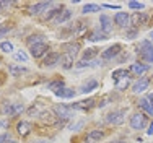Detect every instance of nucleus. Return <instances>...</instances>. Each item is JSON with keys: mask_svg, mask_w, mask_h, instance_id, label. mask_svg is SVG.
Wrapping results in <instances>:
<instances>
[{"mask_svg": "<svg viewBox=\"0 0 153 143\" xmlns=\"http://www.w3.org/2000/svg\"><path fill=\"white\" fill-rule=\"evenodd\" d=\"M126 120V109H117V111H112L106 116V122L111 125H121Z\"/></svg>", "mask_w": 153, "mask_h": 143, "instance_id": "1", "label": "nucleus"}, {"mask_svg": "<svg viewBox=\"0 0 153 143\" xmlns=\"http://www.w3.org/2000/svg\"><path fill=\"white\" fill-rule=\"evenodd\" d=\"M130 127L134 130H142L147 127V117H145L143 112H137L130 117Z\"/></svg>", "mask_w": 153, "mask_h": 143, "instance_id": "2", "label": "nucleus"}, {"mask_svg": "<svg viewBox=\"0 0 153 143\" xmlns=\"http://www.w3.org/2000/svg\"><path fill=\"white\" fill-rule=\"evenodd\" d=\"M54 112H56V116L62 120H68L72 117V107L70 106H65V104H57L56 107H54Z\"/></svg>", "mask_w": 153, "mask_h": 143, "instance_id": "3", "label": "nucleus"}, {"mask_svg": "<svg viewBox=\"0 0 153 143\" xmlns=\"http://www.w3.org/2000/svg\"><path fill=\"white\" fill-rule=\"evenodd\" d=\"M148 20H150V16H148L147 13L137 12V13H134L132 16H130V24H134L135 29H137V26H140V24H147Z\"/></svg>", "mask_w": 153, "mask_h": 143, "instance_id": "4", "label": "nucleus"}, {"mask_svg": "<svg viewBox=\"0 0 153 143\" xmlns=\"http://www.w3.org/2000/svg\"><path fill=\"white\" fill-rule=\"evenodd\" d=\"M121 50H122L121 44H112L111 47H108L106 50H103V59L104 60H111V59H114L116 56H119Z\"/></svg>", "mask_w": 153, "mask_h": 143, "instance_id": "5", "label": "nucleus"}, {"mask_svg": "<svg viewBox=\"0 0 153 143\" xmlns=\"http://www.w3.org/2000/svg\"><path fill=\"white\" fill-rule=\"evenodd\" d=\"M114 23L117 24V26H121V28H129L130 26V16H129V13H126V12L116 13Z\"/></svg>", "mask_w": 153, "mask_h": 143, "instance_id": "6", "label": "nucleus"}, {"mask_svg": "<svg viewBox=\"0 0 153 143\" xmlns=\"http://www.w3.org/2000/svg\"><path fill=\"white\" fill-rule=\"evenodd\" d=\"M59 62H60V54L59 52H49L44 57V60H42V65L47 68H51V67H54V65H57Z\"/></svg>", "mask_w": 153, "mask_h": 143, "instance_id": "7", "label": "nucleus"}, {"mask_svg": "<svg viewBox=\"0 0 153 143\" xmlns=\"http://www.w3.org/2000/svg\"><path fill=\"white\" fill-rule=\"evenodd\" d=\"M100 29L104 34H109V33L112 31V20L108 15H101L100 16Z\"/></svg>", "mask_w": 153, "mask_h": 143, "instance_id": "8", "label": "nucleus"}, {"mask_svg": "<svg viewBox=\"0 0 153 143\" xmlns=\"http://www.w3.org/2000/svg\"><path fill=\"white\" fill-rule=\"evenodd\" d=\"M94 106H96V101H94L93 98H90V99L75 102V104H72V106H70V107H72V109H80V111H88V109L94 107Z\"/></svg>", "mask_w": 153, "mask_h": 143, "instance_id": "9", "label": "nucleus"}, {"mask_svg": "<svg viewBox=\"0 0 153 143\" xmlns=\"http://www.w3.org/2000/svg\"><path fill=\"white\" fill-rule=\"evenodd\" d=\"M47 50H49V46H47L46 42H42V44H36V46H33V47H31V56L34 57V59H39V57L44 56V54H47Z\"/></svg>", "mask_w": 153, "mask_h": 143, "instance_id": "10", "label": "nucleus"}, {"mask_svg": "<svg viewBox=\"0 0 153 143\" xmlns=\"http://www.w3.org/2000/svg\"><path fill=\"white\" fill-rule=\"evenodd\" d=\"M137 50H138V54H140L142 57L150 56V54H153V42L152 41H142L140 44H138Z\"/></svg>", "mask_w": 153, "mask_h": 143, "instance_id": "11", "label": "nucleus"}, {"mask_svg": "<svg viewBox=\"0 0 153 143\" xmlns=\"http://www.w3.org/2000/svg\"><path fill=\"white\" fill-rule=\"evenodd\" d=\"M52 5L51 2H39V3H36V5H33L31 8H30V13L31 15H41L42 12H46L49 7Z\"/></svg>", "mask_w": 153, "mask_h": 143, "instance_id": "12", "label": "nucleus"}, {"mask_svg": "<svg viewBox=\"0 0 153 143\" xmlns=\"http://www.w3.org/2000/svg\"><path fill=\"white\" fill-rule=\"evenodd\" d=\"M148 65H145V64H132L130 65V73H134L135 76H142L143 73H147L148 72Z\"/></svg>", "mask_w": 153, "mask_h": 143, "instance_id": "13", "label": "nucleus"}, {"mask_svg": "<svg viewBox=\"0 0 153 143\" xmlns=\"http://www.w3.org/2000/svg\"><path fill=\"white\" fill-rule=\"evenodd\" d=\"M31 129H33L31 124H30V122H26V120H21V122H18V124H16V132L21 135V137H26V135L31 132Z\"/></svg>", "mask_w": 153, "mask_h": 143, "instance_id": "14", "label": "nucleus"}, {"mask_svg": "<svg viewBox=\"0 0 153 143\" xmlns=\"http://www.w3.org/2000/svg\"><path fill=\"white\" fill-rule=\"evenodd\" d=\"M148 85H150V80L148 78H140L137 83H134L132 91L134 93H142V91H145L148 88Z\"/></svg>", "mask_w": 153, "mask_h": 143, "instance_id": "15", "label": "nucleus"}, {"mask_svg": "<svg viewBox=\"0 0 153 143\" xmlns=\"http://www.w3.org/2000/svg\"><path fill=\"white\" fill-rule=\"evenodd\" d=\"M62 50H64L65 54H70V56L75 57V54L80 50V44L78 42H67L62 46Z\"/></svg>", "mask_w": 153, "mask_h": 143, "instance_id": "16", "label": "nucleus"}, {"mask_svg": "<svg viewBox=\"0 0 153 143\" xmlns=\"http://www.w3.org/2000/svg\"><path fill=\"white\" fill-rule=\"evenodd\" d=\"M60 64H62V67L65 68V70H68V68H72L74 67V56H70V54H62L60 56Z\"/></svg>", "mask_w": 153, "mask_h": 143, "instance_id": "17", "label": "nucleus"}, {"mask_svg": "<svg viewBox=\"0 0 153 143\" xmlns=\"http://www.w3.org/2000/svg\"><path fill=\"white\" fill-rule=\"evenodd\" d=\"M96 88H98V82H96V80H88L85 85H82V88H80V93H83V94L91 93L93 90H96Z\"/></svg>", "mask_w": 153, "mask_h": 143, "instance_id": "18", "label": "nucleus"}, {"mask_svg": "<svg viewBox=\"0 0 153 143\" xmlns=\"http://www.w3.org/2000/svg\"><path fill=\"white\" fill-rule=\"evenodd\" d=\"M70 16H72V12H70V10H62V12L57 15V18L54 20V23H57V24H64L65 21L70 20Z\"/></svg>", "mask_w": 153, "mask_h": 143, "instance_id": "19", "label": "nucleus"}, {"mask_svg": "<svg viewBox=\"0 0 153 143\" xmlns=\"http://www.w3.org/2000/svg\"><path fill=\"white\" fill-rule=\"evenodd\" d=\"M88 39L90 41H93V42H98V41H104V39H108V34H104L101 29H96V31H93L91 34L88 36Z\"/></svg>", "mask_w": 153, "mask_h": 143, "instance_id": "20", "label": "nucleus"}, {"mask_svg": "<svg viewBox=\"0 0 153 143\" xmlns=\"http://www.w3.org/2000/svg\"><path fill=\"white\" fill-rule=\"evenodd\" d=\"M56 96L65 98V99H70V98H75V91L70 90V88H62V90L56 91Z\"/></svg>", "mask_w": 153, "mask_h": 143, "instance_id": "21", "label": "nucleus"}, {"mask_svg": "<svg viewBox=\"0 0 153 143\" xmlns=\"http://www.w3.org/2000/svg\"><path fill=\"white\" fill-rule=\"evenodd\" d=\"M138 107H140V109H143V111L147 112V114H150V116L153 114V106L150 104V102H148L147 98H142V99L138 101Z\"/></svg>", "mask_w": 153, "mask_h": 143, "instance_id": "22", "label": "nucleus"}, {"mask_svg": "<svg viewBox=\"0 0 153 143\" xmlns=\"http://www.w3.org/2000/svg\"><path fill=\"white\" fill-rule=\"evenodd\" d=\"M26 42H28V46H30V47L36 46V44H42V42H44V36H42V34H33V36L28 38Z\"/></svg>", "mask_w": 153, "mask_h": 143, "instance_id": "23", "label": "nucleus"}, {"mask_svg": "<svg viewBox=\"0 0 153 143\" xmlns=\"http://www.w3.org/2000/svg\"><path fill=\"white\" fill-rule=\"evenodd\" d=\"M62 88H65L64 80H54V82L47 83V90H52L54 93H56V91H59V90H62Z\"/></svg>", "mask_w": 153, "mask_h": 143, "instance_id": "24", "label": "nucleus"}, {"mask_svg": "<svg viewBox=\"0 0 153 143\" xmlns=\"http://www.w3.org/2000/svg\"><path fill=\"white\" fill-rule=\"evenodd\" d=\"M111 76H112V80H114V82L117 83V82H121L122 78L129 76V72L124 70V68H119V70H114V72H112V75H111Z\"/></svg>", "mask_w": 153, "mask_h": 143, "instance_id": "25", "label": "nucleus"}, {"mask_svg": "<svg viewBox=\"0 0 153 143\" xmlns=\"http://www.w3.org/2000/svg\"><path fill=\"white\" fill-rule=\"evenodd\" d=\"M8 72H10V75H12V76H20L21 73H26L28 70L25 67H20V65H10Z\"/></svg>", "mask_w": 153, "mask_h": 143, "instance_id": "26", "label": "nucleus"}, {"mask_svg": "<svg viewBox=\"0 0 153 143\" xmlns=\"http://www.w3.org/2000/svg\"><path fill=\"white\" fill-rule=\"evenodd\" d=\"M96 56H98V49H94V47H90V49H86L85 52H83V59H82V60L90 62L91 59H94Z\"/></svg>", "mask_w": 153, "mask_h": 143, "instance_id": "27", "label": "nucleus"}, {"mask_svg": "<svg viewBox=\"0 0 153 143\" xmlns=\"http://www.w3.org/2000/svg\"><path fill=\"white\" fill-rule=\"evenodd\" d=\"M76 68H83V67H98V65H103L101 60H93V62H85V60H80L78 64H75Z\"/></svg>", "mask_w": 153, "mask_h": 143, "instance_id": "28", "label": "nucleus"}, {"mask_svg": "<svg viewBox=\"0 0 153 143\" xmlns=\"http://www.w3.org/2000/svg\"><path fill=\"white\" fill-rule=\"evenodd\" d=\"M100 5H96V3H86V5H83V10L82 12L83 13H96V12H100Z\"/></svg>", "mask_w": 153, "mask_h": 143, "instance_id": "29", "label": "nucleus"}, {"mask_svg": "<svg viewBox=\"0 0 153 143\" xmlns=\"http://www.w3.org/2000/svg\"><path fill=\"white\" fill-rule=\"evenodd\" d=\"M88 138L90 140H94V142H100V140L104 138V132L103 130H93V132L88 133Z\"/></svg>", "mask_w": 153, "mask_h": 143, "instance_id": "30", "label": "nucleus"}, {"mask_svg": "<svg viewBox=\"0 0 153 143\" xmlns=\"http://www.w3.org/2000/svg\"><path fill=\"white\" fill-rule=\"evenodd\" d=\"M39 117H41V120H44V122H47V124H54V120H56L57 116H54L52 112L47 111V112H41V116H39Z\"/></svg>", "mask_w": 153, "mask_h": 143, "instance_id": "31", "label": "nucleus"}, {"mask_svg": "<svg viewBox=\"0 0 153 143\" xmlns=\"http://www.w3.org/2000/svg\"><path fill=\"white\" fill-rule=\"evenodd\" d=\"M129 83H130V76H126V78H122L121 82H117L116 83V90H126L127 86H129Z\"/></svg>", "mask_w": 153, "mask_h": 143, "instance_id": "32", "label": "nucleus"}, {"mask_svg": "<svg viewBox=\"0 0 153 143\" xmlns=\"http://www.w3.org/2000/svg\"><path fill=\"white\" fill-rule=\"evenodd\" d=\"M2 111H3V114H7V116H13V102H3Z\"/></svg>", "mask_w": 153, "mask_h": 143, "instance_id": "33", "label": "nucleus"}, {"mask_svg": "<svg viewBox=\"0 0 153 143\" xmlns=\"http://www.w3.org/2000/svg\"><path fill=\"white\" fill-rule=\"evenodd\" d=\"M0 49H2L3 52L10 54V52H13V44L10 42V41H3L2 44H0Z\"/></svg>", "mask_w": 153, "mask_h": 143, "instance_id": "34", "label": "nucleus"}, {"mask_svg": "<svg viewBox=\"0 0 153 143\" xmlns=\"http://www.w3.org/2000/svg\"><path fill=\"white\" fill-rule=\"evenodd\" d=\"M15 60H18V62H28V54L25 52V50H18V52H15Z\"/></svg>", "mask_w": 153, "mask_h": 143, "instance_id": "35", "label": "nucleus"}, {"mask_svg": "<svg viewBox=\"0 0 153 143\" xmlns=\"http://www.w3.org/2000/svg\"><path fill=\"white\" fill-rule=\"evenodd\" d=\"M25 111V106L21 102H13V116H20Z\"/></svg>", "mask_w": 153, "mask_h": 143, "instance_id": "36", "label": "nucleus"}, {"mask_svg": "<svg viewBox=\"0 0 153 143\" xmlns=\"http://www.w3.org/2000/svg\"><path fill=\"white\" fill-rule=\"evenodd\" d=\"M143 3L142 2H129V8H132V10H143Z\"/></svg>", "mask_w": 153, "mask_h": 143, "instance_id": "37", "label": "nucleus"}, {"mask_svg": "<svg viewBox=\"0 0 153 143\" xmlns=\"http://www.w3.org/2000/svg\"><path fill=\"white\" fill-rule=\"evenodd\" d=\"M137 34H138V31H137V29H130V31H127L126 38H127V39H134Z\"/></svg>", "mask_w": 153, "mask_h": 143, "instance_id": "38", "label": "nucleus"}, {"mask_svg": "<svg viewBox=\"0 0 153 143\" xmlns=\"http://www.w3.org/2000/svg\"><path fill=\"white\" fill-rule=\"evenodd\" d=\"M10 140V135L8 133H2L0 135V143H8Z\"/></svg>", "mask_w": 153, "mask_h": 143, "instance_id": "39", "label": "nucleus"}, {"mask_svg": "<svg viewBox=\"0 0 153 143\" xmlns=\"http://www.w3.org/2000/svg\"><path fill=\"white\" fill-rule=\"evenodd\" d=\"M8 31H10V26H0V38H3Z\"/></svg>", "mask_w": 153, "mask_h": 143, "instance_id": "40", "label": "nucleus"}, {"mask_svg": "<svg viewBox=\"0 0 153 143\" xmlns=\"http://www.w3.org/2000/svg\"><path fill=\"white\" fill-rule=\"evenodd\" d=\"M104 8H114V10H119V8H121V7H119V5H111V3H104Z\"/></svg>", "mask_w": 153, "mask_h": 143, "instance_id": "41", "label": "nucleus"}, {"mask_svg": "<svg viewBox=\"0 0 153 143\" xmlns=\"http://www.w3.org/2000/svg\"><path fill=\"white\" fill-rule=\"evenodd\" d=\"M143 60L148 62V64H153V54H150V56H143Z\"/></svg>", "mask_w": 153, "mask_h": 143, "instance_id": "42", "label": "nucleus"}, {"mask_svg": "<svg viewBox=\"0 0 153 143\" xmlns=\"http://www.w3.org/2000/svg\"><path fill=\"white\" fill-rule=\"evenodd\" d=\"M82 125H83V122H78V124H75V125H72V130H78Z\"/></svg>", "mask_w": 153, "mask_h": 143, "instance_id": "43", "label": "nucleus"}, {"mask_svg": "<svg viewBox=\"0 0 153 143\" xmlns=\"http://www.w3.org/2000/svg\"><path fill=\"white\" fill-rule=\"evenodd\" d=\"M147 99H148V102L153 106V93H150V94H147Z\"/></svg>", "mask_w": 153, "mask_h": 143, "instance_id": "44", "label": "nucleus"}, {"mask_svg": "<svg viewBox=\"0 0 153 143\" xmlns=\"http://www.w3.org/2000/svg\"><path fill=\"white\" fill-rule=\"evenodd\" d=\"M147 133H148V135H153V122L150 124V127L147 129Z\"/></svg>", "mask_w": 153, "mask_h": 143, "instance_id": "45", "label": "nucleus"}, {"mask_svg": "<svg viewBox=\"0 0 153 143\" xmlns=\"http://www.w3.org/2000/svg\"><path fill=\"white\" fill-rule=\"evenodd\" d=\"M111 143H127L126 140H114V142H111Z\"/></svg>", "mask_w": 153, "mask_h": 143, "instance_id": "46", "label": "nucleus"}, {"mask_svg": "<svg viewBox=\"0 0 153 143\" xmlns=\"http://www.w3.org/2000/svg\"><path fill=\"white\" fill-rule=\"evenodd\" d=\"M7 125V122H5V120H0V127H5Z\"/></svg>", "mask_w": 153, "mask_h": 143, "instance_id": "47", "label": "nucleus"}, {"mask_svg": "<svg viewBox=\"0 0 153 143\" xmlns=\"http://www.w3.org/2000/svg\"><path fill=\"white\" fill-rule=\"evenodd\" d=\"M8 143H18L16 140H12V138H10V140H8Z\"/></svg>", "mask_w": 153, "mask_h": 143, "instance_id": "48", "label": "nucleus"}, {"mask_svg": "<svg viewBox=\"0 0 153 143\" xmlns=\"http://www.w3.org/2000/svg\"><path fill=\"white\" fill-rule=\"evenodd\" d=\"M150 41H152V42H153V31H152V33H150Z\"/></svg>", "mask_w": 153, "mask_h": 143, "instance_id": "49", "label": "nucleus"}]
</instances>
